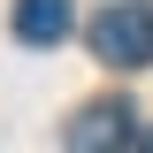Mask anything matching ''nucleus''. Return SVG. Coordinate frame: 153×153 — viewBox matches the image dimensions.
I'll return each instance as SVG.
<instances>
[{
    "mask_svg": "<svg viewBox=\"0 0 153 153\" xmlns=\"http://www.w3.org/2000/svg\"><path fill=\"white\" fill-rule=\"evenodd\" d=\"M130 107L123 100H92V107L69 123V153H130Z\"/></svg>",
    "mask_w": 153,
    "mask_h": 153,
    "instance_id": "nucleus-2",
    "label": "nucleus"
},
{
    "mask_svg": "<svg viewBox=\"0 0 153 153\" xmlns=\"http://www.w3.org/2000/svg\"><path fill=\"white\" fill-rule=\"evenodd\" d=\"M92 54L107 61V69H138V61H153V8H138V0L100 8V16H92Z\"/></svg>",
    "mask_w": 153,
    "mask_h": 153,
    "instance_id": "nucleus-1",
    "label": "nucleus"
},
{
    "mask_svg": "<svg viewBox=\"0 0 153 153\" xmlns=\"http://www.w3.org/2000/svg\"><path fill=\"white\" fill-rule=\"evenodd\" d=\"M16 38L23 46H61L69 38V0H16Z\"/></svg>",
    "mask_w": 153,
    "mask_h": 153,
    "instance_id": "nucleus-3",
    "label": "nucleus"
},
{
    "mask_svg": "<svg viewBox=\"0 0 153 153\" xmlns=\"http://www.w3.org/2000/svg\"><path fill=\"white\" fill-rule=\"evenodd\" d=\"M138 153H153V130H146V146H138Z\"/></svg>",
    "mask_w": 153,
    "mask_h": 153,
    "instance_id": "nucleus-4",
    "label": "nucleus"
}]
</instances>
